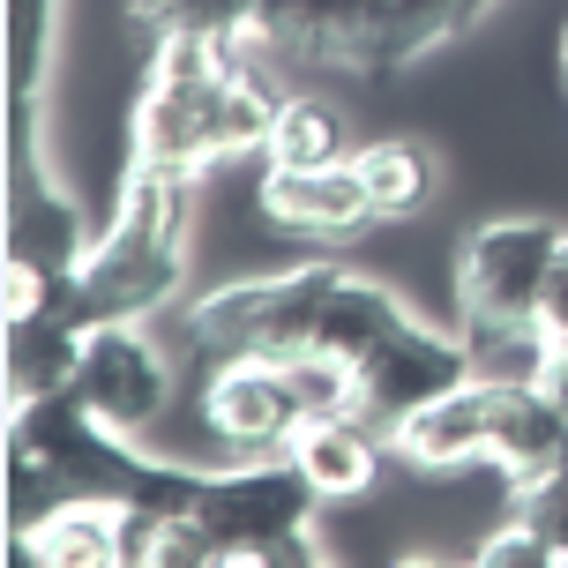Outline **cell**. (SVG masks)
<instances>
[{"mask_svg": "<svg viewBox=\"0 0 568 568\" xmlns=\"http://www.w3.org/2000/svg\"><path fill=\"white\" fill-rule=\"evenodd\" d=\"M539 322H568V240H561V255H554V277H546V307Z\"/></svg>", "mask_w": 568, "mask_h": 568, "instance_id": "7402d4cb", "label": "cell"}, {"mask_svg": "<svg viewBox=\"0 0 568 568\" xmlns=\"http://www.w3.org/2000/svg\"><path fill=\"white\" fill-rule=\"evenodd\" d=\"M479 561H486V568H546V561H568V554L546 539V531H539L524 509H516V524H501V531L479 546Z\"/></svg>", "mask_w": 568, "mask_h": 568, "instance_id": "d6986e66", "label": "cell"}, {"mask_svg": "<svg viewBox=\"0 0 568 568\" xmlns=\"http://www.w3.org/2000/svg\"><path fill=\"white\" fill-rule=\"evenodd\" d=\"M270 165H292V172H322V165H344V120L322 105V98H284L277 105V128H270Z\"/></svg>", "mask_w": 568, "mask_h": 568, "instance_id": "ac0fdd59", "label": "cell"}, {"mask_svg": "<svg viewBox=\"0 0 568 568\" xmlns=\"http://www.w3.org/2000/svg\"><path fill=\"white\" fill-rule=\"evenodd\" d=\"M561 225L546 217H494L464 240L456 255V300L479 329H516V322H539L546 307V277L561 255Z\"/></svg>", "mask_w": 568, "mask_h": 568, "instance_id": "5b68a950", "label": "cell"}, {"mask_svg": "<svg viewBox=\"0 0 568 568\" xmlns=\"http://www.w3.org/2000/svg\"><path fill=\"white\" fill-rule=\"evenodd\" d=\"M352 374H359V419H374L382 434H397L419 404L449 397L456 382H471V344H456L449 329H434V322L412 314V322H397Z\"/></svg>", "mask_w": 568, "mask_h": 568, "instance_id": "52a82bcc", "label": "cell"}, {"mask_svg": "<svg viewBox=\"0 0 568 568\" xmlns=\"http://www.w3.org/2000/svg\"><path fill=\"white\" fill-rule=\"evenodd\" d=\"M292 464L307 471V486L322 501H352V494H367L374 471H382V426L359 419V412L307 419L292 434Z\"/></svg>", "mask_w": 568, "mask_h": 568, "instance_id": "4fadbf2b", "label": "cell"}, {"mask_svg": "<svg viewBox=\"0 0 568 568\" xmlns=\"http://www.w3.org/2000/svg\"><path fill=\"white\" fill-rule=\"evenodd\" d=\"M68 397L83 404L105 434L135 442V434H150L158 412L172 404V367L135 322H90L83 367H75V389H68Z\"/></svg>", "mask_w": 568, "mask_h": 568, "instance_id": "8992f818", "label": "cell"}, {"mask_svg": "<svg viewBox=\"0 0 568 568\" xmlns=\"http://www.w3.org/2000/svg\"><path fill=\"white\" fill-rule=\"evenodd\" d=\"M135 16L158 38H217V45H247L270 30L277 0H135Z\"/></svg>", "mask_w": 568, "mask_h": 568, "instance_id": "2e32d148", "label": "cell"}, {"mask_svg": "<svg viewBox=\"0 0 568 568\" xmlns=\"http://www.w3.org/2000/svg\"><path fill=\"white\" fill-rule=\"evenodd\" d=\"M397 322H412V307H404L389 284L344 277V270H337L329 300H322V322H314V352H329V359H344V367H359V359H367Z\"/></svg>", "mask_w": 568, "mask_h": 568, "instance_id": "5bb4252c", "label": "cell"}, {"mask_svg": "<svg viewBox=\"0 0 568 568\" xmlns=\"http://www.w3.org/2000/svg\"><path fill=\"white\" fill-rule=\"evenodd\" d=\"M262 210L284 232H307V240H352L359 225H374V195L359 165H322V172L270 165L262 172Z\"/></svg>", "mask_w": 568, "mask_h": 568, "instance_id": "30bf717a", "label": "cell"}, {"mask_svg": "<svg viewBox=\"0 0 568 568\" xmlns=\"http://www.w3.org/2000/svg\"><path fill=\"white\" fill-rule=\"evenodd\" d=\"M471 8H479V16H486V8H494V0H471Z\"/></svg>", "mask_w": 568, "mask_h": 568, "instance_id": "603a6c76", "label": "cell"}, {"mask_svg": "<svg viewBox=\"0 0 568 568\" xmlns=\"http://www.w3.org/2000/svg\"><path fill=\"white\" fill-rule=\"evenodd\" d=\"M314 494L300 464H270L247 456L232 471H202L195 524L210 531L217 561H322L314 546Z\"/></svg>", "mask_w": 568, "mask_h": 568, "instance_id": "3957f363", "label": "cell"}, {"mask_svg": "<svg viewBox=\"0 0 568 568\" xmlns=\"http://www.w3.org/2000/svg\"><path fill=\"white\" fill-rule=\"evenodd\" d=\"M546 389L568 404V322H546Z\"/></svg>", "mask_w": 568, "mask_h": 568, "instance_id": "44dd1931", "label": "cell"}, {"mask_svg": "<svg viewBox=\"0 0 568 568\" xmlns=\"http://www.w3.org/2000/svg\"><path fill=\"white\" fill-rule=\"evenodd\" d=\"M524 516H531L546 539H554V546L568 554V449L554 456V464H546V471H539L531 486H524Z\"/></svg>", "mask_w": 568, "mask_h": 568, "instance_id": "ffe728a7", "label": "cell"}, {"mask_svg": "<svg viewBox=\"0 0 568 568\" xmlns=\"http://www.w3.org/2000/svg\"><path fill=\"white\" fill-rule=\"evenodd\" d=\"M277 90L255 68H240V45L217 38H158L150 83L135 105V165L195 180L217 158L262 150L277 128Z\"/></svg>", "mask_w": 568, "mask_h": 568, "instance_id": "6da1fadb", "label": "cell"}, {"mask_svg": "<svg viewBox=\"0 0 568 568\" xmlns=\"http://www.w3.org/2000/svg\"><path fill=\"white\" fill-rule=\"evenodd\" d=\"M202 412H210V426H217L240 456L292 449V434L307 426L284 359H225L217 382H210V404H202Z\"/></svg>", "mask_w": 568, "mask_h": 568, "instance_id": "ba28073f", "label": "cell"}, {"mask_svg": "<svg viewBox=\"0 0 568 568\" xmlns=\"http://www.w3.org/2000/svg\"><path fill=\"white\" fill-rule=\"evenodd\" d=\"M486 434H494V382H456L449 397L419 404L412 419L397 426V449L412 456V464H426V471H449V464H471V456H486Z\"/></svg>", "mask_w": 568, "mask_h": 568, "instance_id": "7c38bea8", "label": "cell"}, {"mask_svg": "<svg viewBox=\"0 0 568 568\" xmlns=\"http://www.w3.org/2000/svg\"><path fill=\"white\" fill-rule=\"evenodd\" d=\"M83 337L90 322L60 307L45 292V307L8 314V412H38L75 389V367H83Z\"/></svg>", "mask_w": 568, "mask_h": 568, "instance_id": "9c48e42d", "label": "cell"}, {"mask_svg": "<svg viewBox=\"0 0 568 568\" xmlns=\"http://www.w3.org/2000/svg\"><path fill=\"white\" fill-rule=\"evenodd\" d=\"M329 284H337L329 262L284 270V277L225 284V292L195 300L187 329H195V344L217 352V359H300V352H314V322H322Z\"/></svg>", "mask_w": 568, "mask_h": 568, "instance_id": "277c9868", "label": "cell"}, {"mask_svg": "<svg viewBox=\"0 0 568 568\" xmlns=\"http://www.w3.org/2000/svg\"><path fill=\"white\" fill-rule=\"evenodd\" d=\"M359 180L374 195V217H419L434 202V158H426V142H404V135L374 142L359 158Z\"/></svg>", "mask_w": 568, "mask_h": 568, "instance_id": "e0dca14e", "label": "cell"}, {"mask_svg": "<svg viewBox=\"0 0 568 568\" xmlns=\"http://www.w3.org/2000/svg\"><path fill=\"white\" fill-rule=\"evenodd\" d=\"M187 187L180 172H142L128 180L105 240H90L83 262L68 270V300L83 322H142L180 292V240H187Z\"/></svg>", "mask_w": 568, "mask_h": 568, "instance_id": "7a4b0ae2", "label": "cell"}, {"mask_svg": "<svg viewBox=\"0 0 568 568\" xmlns=\"http://www.w3.org/2000/svg\"><path fill=\"white\" fill-rule=\"evenodd\" d=\"M568 449V404L546 382H494V434H486V464H501V479L524 494L546 464Z\"/></svg>", "mask_w": 568, "mask_h": 568, "instance_id": "8fae6325", "label": "cell"}, {"mask_svg": "<svg viewBox=\"0 0 568 568\" xmlns=\"http://www.w3.org/2000/svg\"><path fill=\"white\" fill-rule=\"evenodd\" d=\"M30 554H45L60 568H90V561H128V501L120 494H75L60 501L38 531Z\"/></svg>", "mask_w": 568, "mask_h": 568, "instance_id": "9a60e30c", "label": "cell"}]
</instances>
